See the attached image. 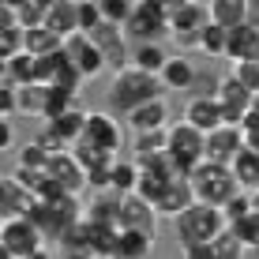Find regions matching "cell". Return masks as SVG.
Here are the masks:
<instances>
[{
  "instance_id": "6da1fadb",
  "label": "cell",
  "mask_w": 259,
  "mask_h": 259,
  "mask_svg": "<svg viewBox=\"0 0 259 259\" xmlns=\"http://www.w3.org/2000/svg\"><path fill=\"white\" fill-rule=\"evenodd\" d=\"M162 79L158 75H147V71H139V68H120V71H113V83H109V105H113V113H136L139 105H147V102H154V98H162Z\"/></svg>"
},
{
  "instance_id": "7a4b0ae2",
  "label": "cell",
  "mask_w": 259,
  "mask_h": 259,
  "mask_svg": "<svg viewBox=\"0 0 259 259\" xmlns=\"http://www.w3.org/2000/svg\"><path fill=\"white\" fill-rule=\"evenodd\" d=\"M173 229H177L181 248H199V244H214V240L226 233L229 218H226V210H218V207H203V203H195L192 210H184L181 218L173 222Z\"/></svg>"
},
{
  "instance_id": "3957f363",
  "label": "cell",
  "mask_w": 259,
  "mask_h": 259,
  "mask_svg": "<svg viewBox=\"0 0 259 259\" xmlns=\"http://www.w3.org/2000/svg\"><path fill=\"white\" fill-rule=\"evenodd\" d=\"M188 181H192L195 203H203V207H218V210L240 192L233 169H229V165H214V162H203V165L188 177Z\"/></svg>"
},
{
  "instance_id": "277c9868",
  "label": "cell",
  "mask_w": 259,
  "mask_h": 259,
  "mask_svg": "<svg viewBox=\"0 0 259 259\" xmlns=\"http://www.w3.org/2000/svg\"><path fill=\"white\" fill-rule=\"evenodd\" d=\"M83 214H87V210L79 207L75 195H60V199H34V207H30L26 218H30L46 237H57V240H60L79 218H83Z\"/></svg>"
},
{
  "instance_id": "5b68a950",
  "label": "cell",
  "mask_w": 259,
  "mask_h": 259,
  "mask_svg": "<svg viewBox=\"0 0 259 259\" xmlns=\"http://www.w3.org/2000/svg\"><path fill=\"white\" fill-rule=\"evenodd\" d=\"M124 34L136 46H162L165 34H173L169 30V4L165 0H139L132 23L124 26Z\"/></svg>"
},
{
  "instance_id": "8992f818",
  "label": "cell",
  "mask_w": 259,
  "mask_h": 259,
  "mask_svg": "<svg viewBox=\"0 0 259 259\" xmlns=\"http://www.w3.org/2000/svg\"><path fill=\"white\" fill-rule=\"evenodd\" d=\"M38 252H46V233L30 218L0 222V259H30Z\"/></svg>"
},
{
  "instance_id": "52a82bcc",
  "label": "cell",
  "mask_w": 259,
  "mask_h": 259,
  "mask_svg": "<svg viewBox=\"0 0 259 259\" xmlns=\"http://www.w3.org/2000/svg\"><path fill=\"white\" fill-rule=\"evenodd\" d=\"M169 158L177 162L184 177H192L195 169L207 162V136L199 128H192L188 120H177L169 128Z\"/></svg>"
},
{
  "instance_id": "ba28073f",
  "label": "cell",
  "mask_w": 259,
  "mask_h": 259,
  "mask_svg": "<svg viewBox=\"0 0 259 259\" xmlns=\"http://www.w3.org/2000/svg\"><path fill=\"white\" fill-rule=\"evenodd\" d=\"M210 23V8L203 0H173L169 4V30L181 46L199 49V34L207 30Z\"/></svg>"
},
{
  "instance_id": "9c48e42d",
  "label": "cell",
  "mask_w": 259,
  "mask_h": 259,
  "mask_svg": "<svg viewBox=\"0 0 259 259\" xmlns=\"http://www.w3.org/2000/svg\"><path fill=\"white\" fill-rule=\"evenodd\" d=\"M214 98H218L222 113H226V124L229 128H240L244 117L252 113V102H255V91L248 83H240V79L229 71V75L218 79V87H214Z\"/></svg>"
},
{
  "instance_id": "30bf717a",
  "label": "cell",
  "mask_w": 259,
  "mask_h": 259,
  "mask_svg": "<svg viewBox=\"0 0 259 259\" xmlns=\"http://www.w3.org/2000/svg\"><path fill=\"white\" fill-rule=\"evenodd\" d=\"M79 143H94V147L109 150V154L117 158V150L124 147V128H120V120L113 117V113L91 109V113H87V132H83Z\"/></svg>"
},
{
  "instance_id": "8fae6325",
  "label": "cell",
  "mask_w": 259,
  "mask_h": 259,
  "mask_svg": "<svg viewBox=\"0 0 259 259\" xmlns=\"http://www.w3.org/2000/svg\"><path fill=\"white\" fill-rule=\"evenodd\" d=\"M158 222H162V214L150 207L143 195H120V229L158 237Z\"/></svg>"
},
{
  "instance_id": "7c38bea8",
  "label": "cell",
  "mask_w": 259,
  "mask_h": 259,
  "mask_svg": "<svg viewBox=\"0 0 259 259\" xmlns=\"http://www.w3.org/2000/svg\"><path fill=\"white\" fill-rule=\"evenodd\" d=\"M64 53H68V60H71V64L79 68V75H83L87 83H91L94 75H102V71L109 68L105 53L98 49L94 41L87 38V34H75V38H68V41H64Z\"/></svg>"
},
{
  "instance_id": "4fadbf2b",
  "label": "cell",
  "mask_w": 259,
  "mask_h": 259,
  "mask_svg": "<svg viewBox=\"0 0 259 259\" xmlns=\"http://www.w3.org/2000/svg\"><path fill=\"white\" fill-rule=\"evenodd\" d=\"M49 177H53V181H57L68 195H75V199L91 188V173L79 165V158L71 154V150H64V154H57V158L49 162Z\"/></svg>"
},
{
  "instance_id": "5bb4252c",
  "label": "cell",
  "mask_w": 259,
  "mask_h": 259,
  "mask_svg": "<svg viewBox=\"0 0 259 259\" xmlns=\"http://www.w3.org/2000/svg\"><path fill=\"white\" fill-rule=\"evenodd\" d=\"M184 120H188L192 128H199L203 136L226 128V113H222V105H218V98H214V94H195L192 102L184 105Z\"/></svg>"
},
{
  "instance_id": "9a60e30c",
  "label": "cell",
  "mask_w": 259,
  "mask_h": 259,
  "mask_svg": "<svg viewBox=\"0 0 259 259\" xmlns=\"http://www.w3.org/2000/svg\"><path fill=\"white\" fill-rule=\"evenodd\" d=\"M244 147H248L244 132L226 124V128H218V132H210V136H207V162H214V165H233L237 154Z\"/></svg>"
},
{
  "instance_id": "2e32d148",
  "label": "cell",
  "mask_w": 259,
  "mask_h": 259,
  "mask_svg": "<svg viewBox=\"0 0 259 259\" xmlns=\"http://www.w3.org/2000/svg\"><path fill=\"white\" fill-rule=\"evenodd\" d=\"M128 128L136 132V136H150V132H169L173 124H169V105H165V98H154V102H147V105H139L136 113H128Z\"/></svg>"
},
{
  "instance_id": "e0dca14e",
  "label": "cell",
  "mask_w": 259,
  "mask_h": 259,
  "mask_svg": "<svg viewBox=\"0 0 259 259\" xmlns=\"http://www.w3.org/2000/svg\"><path fill=\"white\" fill-rule=\"evenodd\" d=\"M192 207H195V192H192V181H188V177L173 181V184L162 192V199L154 203V210L162 214V218H173V222L181 218L184 210H192Z\"/></svg>"
},
{
  "instance_id": "ac0fdd59",
  "label": "cell",
  "mask_w": 259,
  "mask_h": 259,
  "mask_svg": "<svg viewBox=\"0 0 259 259\" xmlns=\"http://www.w3.org/2000/svg\"><path fill=\"white\" fill-rule=\"evenodd\" d=\"M46 26L57 34V38H64V41L75 38V34H83L79 30V0H53Z\"/></svg>"
},
{
  "instance_id": "d6986e66",
  "label": "cell",
  "mask_w": 259,
  "mask_h": 259,
  "mask_svg": "<svg viewBox=\"0 0 259 259\" xmlns=\"http://www.w3.org/2000/svg\"><path fill=\"white\" fill-rule=\"evenodd\" d=\"M210 8V23L226 26V30H237L252 19V0H207Z\"/></svg>"
},
{
  "instance_id": "ffe728a7",
  "label": "cell",
  "mask_w": 259,
  "mask_h": 259,
  "mask_svg": "<svg viewBox=\"0 0 259 259\" xmlns=\"http://www.w3.org/2000/svg\"><path fill=\"white\" fill-rule=\"evenodd\" d=\"M30 207H34V195L26 192L12 173H8L4 177V203H0V218H4V222L8 218H26Z\"/></svg>"
},
{
  "instance_id": "44dd1931",
  "label": "cell",
  "mask_w": 259,
  "mask_h": 259,
  "mask_svg": "<svg viewBox=\"0 0 259 259\" xmlns=\"http://www.w3.org/2000/svg\"><path fill=\"white\" fill-rule=\"evenodd\" d=\"M0 83L34 87V83H38V57H30V53H19V57L4 60V75H0Z\"/></svg>"
},
{
  "instance_id": "7402d4cb",
  "label": "cell",
  "mask_w": 259,
  "mask_h": 259,
  "mask_svg": "<svg viewBox=\"0 0 259 259\" xmlns=\"http://www.w3.org/2000/svg\"><path fill=\"white\" fill-rule=\"evenodd\" d=\"M199 79V71L188 57H169V64L162 71V87L165 91H192V83Z\"/></svg>"
},
{
  "instance_id": "603a6c76",
  "label": "cell",
  "mask_w": 259,
  "mask_h": 259,
  "mask_svg": "<svg viewBox=\"0 0 259 259\" xmlns=\"http://www.w3.org/2000/svg\"><path fill=\"white\" fill-rule=\"evenodd\" d=\"M229 169H233L240 192H248V195H255V192H259V150L244 147V150L237 154V162L229 165Z\"/></svg>"
},
{
  "instance_id": "cb8c5ba5",
  "label": "cell",
  "mask_w": 259,
  "mask_h": 259,
  "mask_svg": "<svg viewBox=\"0 0 259 259\" xmlns=\"http://www.w3.org/2000/svg\"><path fill=\"white\" fill-rule=\"evenodd\" d=\"M87 113L91 109H71V113H64V117L49 120V132L60 143H71V147H75V143L83 139V132H87Z\"/></svg>"
},
{
  "instance_id": "d4e9b609",
  "label": "cell",
  "mask_w": 259,
  "mask_h": 259,
  "mask_svg": "<svg viewBox=\"0 0 259 259\" xmlns=\"http://www.w3.org/2000/svg\"><path fill=\"white\" fill-rule=\"evenodd\" d=\"M132 162L136 165H147L154 162V158L169 154V132H150V136H136V143H132Z\"/></svg>"
},
{
  "instance_id": "484cf974",
  "label": "cell",
  "mask_w": 259,
  "mask_h": 259,
  "mask_svg": "<svg viewBox=\"0 0 259 259\" xmlns=\"http://www.w3.org/2000/svg\"><path fill=\"white\" fill-rule=\"evenodd\" d=\"M19 117H49V87L34 83V87H19Z\"/></svg>"
},
{
  "instance_id": "4316f807",
  "label": "cell",
  "mask_w": 259,
  "mask_h": 259,
  "mask_svg": "<svg viewBox=\"0 0 259 259\" xmlns=\"http://www.w3.org/2000/svg\"><path fill=\"white\" fill-rule=\"evenodd\" d=\"M23 53H30V57H53V53H64V38H57V34H53L49 26H38V30H26Z\"/></svg>"
},
{
  "instance_id": "83f0119b",
  "label": "cell",
  "mask_w": 259,
  "mask_h": 259,
  "mask_svg": "<svg viewBox=\"0 0 259 259\" xmlns=\"http://www.w3.org/2000/svg\"><path fill=\"white\" fill-rule=\"evenodd\" d=\"M165 64H169V53H165L162 46H136V49H132V68L147 71V75H158V79H162Z\"/></svg>"
},
{
  "instance_id": "f1b7e54d",
  "label": "cell",
  "mask_w": 259,
  "mask_h": 259,
  "mask_svg": "<svg viewBox=\"0 0 259 259\" xmlns=\"http://www.w3.org/2000/svg\"><path fill=\"white\" fill-rule=\"evenodd\" d=\"M12 8L23 30H38L49 19V0H12Z\"/></svg>"
},
{
  "instance_id": "f546056e",
  "label": "cell",
  "mask_w": 259,
  "mask_h": 259,
  "mask_svg": "<svg viewBox=\"0 0 259 259\" xmlns=\"http://www.w3.org/2000/svg\"><path fill=\"white\" fill-rule=\"evenodd\" d=\"M150 252H154V237H147V233H132V229H120L117 259H150Z\"/></svg>"
},
{
  "instance_id": "4dcf8cb0",
  "label": "cell",
  "mask_w": 259,
  "mask_h": 259,
  "mask_svg": "<svg viewBox=\"0 0 259 259\" xmlns=\"http://www.w3.org/2000/svg\"><path fill=\"white\" fill-rule=\"evenodd\" d=\"M71 154L79 158V165H83L87 173H102V169H113V165H117L109 150L94 147V143H75V147H71Z\"/></svg>"
},
{
  "instance_id": "1f68e13d",
  "label": "cell",
  "mask_w": 259,
  "mask_h": 259,
  "mask_svg": "<svg viewBox=\"0 0 259 259\" xmlns=\"http://www.w3.org/2000/svg\"><path fill=\"white\" fill-rule=\"evenodd\" d=\"M143 181V169L136 162H117L113 165V195H136Z\"/></svg>"
},
{
  "instance_id": "d6a6232c",
  "label": "cell",
  "mask_w": 259,
  "mask_h": 259,
  "mask_svg": "<svg viewBox=\"0 0 259 259\" xmlns=\"http://www.w3.org/2000/svg\"><path fill=\"white\" fill-rule=\"evenodd\" d=\"M199 53L203 57H229V30L218 23H207V30L199 34Z\"/></svg>"
},
{
  "instance_id": "836d02e7",
  "label": "cell",
  "mask_w": 259,
  "mask_h": 259,
  "mask_svg": "<svg viewBox=\"0 0 259 259\" xmlns=\"http://www.w3.org/2000/svg\"><path fill=\"white\" fill-rule=\"evenodd\" d=\"M136 8H139V0H102V15H105V23H113V26H128L132 15H136Z\"/></svg>"
},
{
  "instance_id": "e575fe53",
  "label": "cell",
  "mask_w": 259,
  "mask_h": 259,
  "mask_svg": "<svg viewBox=\"0 0 259 259\" xmlns=\"http://www.w3.org/2000/svg\"><path fill=\"white\" fill-rule=\"evenodd\" d=\"M233 237L240 240V244L248 248V252H259V210H252L248 218H240V222H233Z\"/></svg>"
},
{
  "instance_id": "d590c367",
  "label": "cell",
  "mask_w": 259,
  "mask_h": 259,
  "mask_svg": "<svg viewBox=\"0 0 259 259\" xmlns=\"http://www.w3.org/2000/svg\"><path fill=\"white\" fill-rule=\"evenodd\" d=\"M102 23H105L102 0H79V30H83V34H94Z\"/></svg>"
},
{
  "instance_id": "8d00e7d4",
  "label": "cell",
  "mask_w": 259,
  "mask_h": 259,
  "mask_svg": "<svg viewBox=\"0 0 259 259\" xmlns=\"http://www.w3.org/2000/svg\"><path fill=\"white\" fill-rule=\"evenodd\" d=\"M210 248H214V255H218V259H244V255H248V248L233 237V229H226V233L214 240Z\"/></svg>"
},
{
  "instance_id": "74e56055",
  "label": "cell",
  "mask_w": 259,
  "mask_h": 259,
  "mask_svg": "<svg viewBox=\"0 0 259 259\" xmlns=\"http://www.w3.org/2000/svg\"><path fill=\"white\" fill-rule=\"evenodd\" d=\"M222 210H226L229 226H233V222L248 218V214L255 210V199H252V195H248V192H237V195H233V199H229V203H226V207H222Z\"/></svg>"
},
{
  "instance_id": "f35d334b",
  "label": "cell",
  "mask_w": 259,
  "mask_h": 259,
  "mask_svg": "<svg viewBox=\"0 0 259 259\" xmlns=\"http://www.w3.org/2000/svg\"><path fill=\"white\" fill-rule=\"evenodd\" d=\"M0 105H4V117H19V87L12 83H0Z\"/></svg>"
},
{
  "instance_id": "ab89813d",
  "label": "cell",
  "mask_w": 259,
  "mask_h": 259,
  "mask_svg": "<svg viewBox=\"0 0 259 259\" xmlns=\"http://www.w3.org/2000/svg\"><path fill=\"white\" fill-rule=\"evenodd\" d=\"M233 75L240 79V83H248L252 91L259 94V60H252V64H237L233 68Z\"/></svg>"
},
{
  "instance_id": "60d3db41",
  "label": "cell",
  "mask_w": 259,
  "mask_h": 259,
  "mask_svg": "<svg viewBox=\"0 0 259 259\" xmlns=\"http://www.w3.org/2000/svg\"><path fill=\"white\" fill-rule=\"evenodd\" d=\"M12 143H15V128H12V120L4 117V124H0V150H12Z\"/></svg>"
},
{
  "instance_id": "b9f144b4",
  "label": "cell",
  "mask_w": 259,
  "mask_h": 259,
  "mask_svg": "<svg viewBox=\"0 0 259 259\" xmlns=\"http://www.w3.org/2000/svg\"><path fill=\"white\" fill-rule=\"evenodd\" d=\"M184 259H218L210 244H199V248H184Z\"/></svg>"
},
{
  "instance_id": "7bdbcfd3",
  "label": "cell",
  "mask_w": 259,
  "mask_h": 259,
  "mask_svg": "<svg viewBox=\"0 0 259 259\" xmlns=\"http://www.w3.org/2000/svg\"><path fill=\"white\" fill-rule=\"evenodd\" d=\"M57 259H98V255H91V252H60Z\"/></svg>"
},
{
  "instance_id": "ee69618b",
  "label": "cell",
  "mask_w": 259,
  "mask_h": 259,
  "mask_svg": "<svg viewBox=\"0 0 259 259\" xmlns=\"http://www.w3.org/2000/svg\"><path fill=\"white\" fill-rule=\"evenodd\" d=\"M248 139V147H252V150H259V132H252V136H244Z\"/></svg>"
},
{
  "instance_id": "f6af8a7d",
  "label": "cell",
  "mask_w": 259,
  "mask_h": 259,
  "mask_svg": "<svg viewBox=\"0 0 259 259\" xmlns=\"http://www.w3.org/2000/svg\"><path fill=\"white\" fill-rule=\"evenodd\" d=\"M30 259H53V252L46 248V252H38V255H30Z\"/></svg>"
},
{
  "instance_id": "bcb514c9",
  "label": "cell",
  "mask_w": 259,
  "mask_h": 259,
  "mask_svg": "<svg viewBox=\"0 0 259 259\" xmlns=\"http://www.w3.org/2000/svg\"><path fill=\"white\" fill-rule=\"evenodd\" d=\"M252 199H255V210H259V192H255V195H252Z\"/></svg>"
},
{
  "instance_id": "7dc6e473",
  "label": "cell",
  "mask_w": 259,
  "mask_h": 259,
  "mask_svg": "<svg viewBox=\"0 0 259 259\" xmlns=\"http://www.w3.org/2000/svg\"><path fill=\"white\" fill-rule=\"evenodd\" d=\"M255 259H259V252H255Z\"/></svg>"
}]
</instances>
